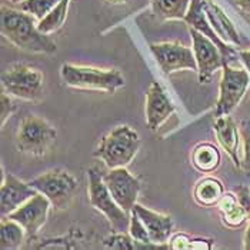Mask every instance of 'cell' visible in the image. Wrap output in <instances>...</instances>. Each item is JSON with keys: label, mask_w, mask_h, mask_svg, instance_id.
Here are the masks:
<instances>
[{"label": "cell", "mask_w": 250, "mask_h": 250, "mask_svg": "<svg viewBox=\"0 0 250 250\" xmlns=\"http://www.w3.org/2000/svg\"><path fill=\"white\" fill-rule=\"evenodd\" d=\"M1 35L13 43L16 47L30 53H46L52 55L58 50L56 43L39 30L36 19L20 10L12 7H1Z\"/></svg>", "instance_id": "1"}, {"label": "cell", "mask_w": 250, "mask_h": 250, "mask_svg": "<svg viewBox=\"0 0 250 250\" xmlns=\"http://www.w3.org/2000/svg\"><path fill=\"white\" fill-rule=\"evenodd\" d=\"M140 136L127 125L117 126L100 139L97 149L93 152L109 169L126 167L140 149Z\"/></svg>", "instance_id": "2"}, {"label": "cell", "mask_w": 250, "mask_h": 250, "mask_svg": "<svg viewBox=\"0 0 250 250\" xmlns=\"http://www.w3.org/2000/svg\"><path fill=\"white\" fill-rule=\"evenodd\" d=\"M60 76L66 86L77 90H99L115 93L125 87V76L117 69H99L92 66H77L64 63L60 67Z\"/></svg>", "instance_id": "3"}, {"label": "cell", "mask_w": 250, "mask_h": 250, "mask_svg": "<svg viewBox=\"0 0 250 250\" xmlns=\"http://www.w3.org/2000/svg\"><path fill=\"white\" fill-rule=\"evenodd\" d=\"M87 183L90 205L106 216V219L112 225L113 231H129L130 213L123 210L116 203L103 180V173L97 166H93L87 170Z\"/></svg>", "instance_id": "4"}, {"label": "cell", "mask_w": 250, "mask_h": 250, "mask_svg": "<svg viewBox=\"0 0 250 250\" xmlns=\"http://www.w3.org/2000/svg\"><path fill=\"white\" fill-rule=\"evenodd\" d=\"M58 130L43 117L27 115L21 119L16 135L18 150L29 156H44L53 146Z\"/></svg>", "instance_id": "5"}, {"label": "cell", "mask_w": 250, "mask_h": 250, "mask_svg": "<svg viewBox=\"0 0 250 250\" xmlns=\"http://www.w3.org/2000/svg\"><path fill=\"white\" fill-rule=\"evenodd\" d=\"M29 185L44 194L58 210H66L75 200L79 183L76 177L64 169H53L32 179Z\"/></svg>", "instance_id": "6"}, {"label": "cell", "mask_w": 250, "mask_h": 250, "mask_svg": "<svg viewBox=\"0 0 250 250\" xmlns=\"http://www.w3.org/2000/svg\"><path fill=\"white\" fill-rule=\"evenodd\" d=\"M1 87L10 96L27 102H38L43 96V73L26 63H15L1 73Z\"/></svg>", "instance_id": "7"}, {"label": "cell", "mask_w": 250, "mask_h": 250, "mask_svg": "<svg viewBox=\"0 0 250 250\" xmlns=\"http://www.w3.org/2000/svg\"><path fill=\"white\" fill-rule=\"evenodd\" d=\"M249 86L250 76L245 67H233L230 63H225L222 67L216 116L230 115L245 97Z\"/></svg>", "instance_id": "8"}, {"label": "cell", "mask_w": 250, "mask_h": 250, "mask_svg": "<svg viewBox=\"0 0 250 250\" xmlns=\"http://www.w3.org/2000/svg\"><path fill=\"white\" fill-rule=\"evenodd\" d=\"M150 50L165 75L186 69L197 72V63L193 49L185 44H180L177 42L152 43Z\"/></svg>", "instance_id": "9"}, {"label": "cell", "mask_w": 250, "mask_h": 250, "mask_svg": "<svg viewBox=\"0 0 250 250\" xmlns=\"http://www.w3.org/2000/svg\"><path fill=\"white\" fill-rule=\"evenodd\" d=\"M103 180L116 203L127 213L132 212L142 189L139 179L126 167H116L103 174Z\"/></svg>", "instance_id": "10"}, {"label": "cell", "mask_w": 250, "mask_h": 250, "mask_svg": "<svg viewBox=\"0 0 250 250\" xmlns=\"http://www.w3.org/2000/svg\"><path fill=\"white\" fill-rule=\"evenodd\" d=\"M193 42V53L197 63V73L200 83H210L213 75L223 67L225 60L219 47L208 36L189 27Z\"/></svg>", "instance_id": "11"}, {"label": "cell", "mask_w": 250, "mask_h": 250, "mask_svg": "<svg viewBox=\"0 0 250 250\" xmlns=\"http://www.w3.org/2000/svg\"><path fill=\"white\" fill-rule=\"evenodd\" d=\"M50 206H52L50 200L44 194L38 192L26 203H23L15 212L7 216L23 226L27 237H35L39 230L46 225Z\"/></svg>", "instance_id": "12"}, {"label": "cell", "mask_w": 250, "mask_h": 250, "mask_svg": "<svg viewBox=\"0 0 250 250\" xmlns=\"http://www.w3.org/2000/svg\"><path fill=\"white\" fill-rule=\"evenodd\" d=\"M185 21L189 27L196 29L197 32L203 33L205 36L212 40L213 43L219 47L225 63H230L233 59L239 58V52H236L231 46L226 42H223L213 29L212 23L208 19V15L205 12V0H190V6L188 10V15L185 18Z\"/></svg>", "instance_id": "13"}, {"label": "cell", "mask_w": 250, "mask_h": 250, "mask_svg": "<svg viewBox=\"0 0 250 250\" xmlns=\"http://www.w3.org/2000/svg\"><path fill=\"white\" fill-rule=\"evenodd\" d=\"M3 170V169H1ZM38 193L29 182H21L12 173L1 174V189H0V212L1 216H7L15 212L23 203Z\"/></svg>", "instance_id": "14"}, {"label": "cell", "mask_w": 250, "mask_h": 250, "mask_svg": "<svg viewBox=\"0 0 250 250\" xmlns=\"http://www.w3.org/2000/svg\"><path fill=\"white\" fill-rule=\"evenodd\" d=\"M174 104L160 83L152 82L146 92V123L147 127L156 132L174 113Z\"/></svg>", "instance_id": "15"}, {"label": "cell", "mask_w": 250, "mask_h": 250, "mask_svg": "<svg viewBox=\"0 0 250 250\" xmlns=\"http://www.w3.org/2000/svg\"><path fill=\"white\" fill-rule=\"evenodd\" d=\"M135 209L142 222L145 223L146 229L149 231L150 240L154 245L162 246L163 249H169V239L173 230V219L170 214H163L150 210L139 203L135 205Z\"/></svg>", "instance_id": "16"}, {"label": "cell", "mask_w": 250, "mask_h": 250, "mask_svg": "<svg viewBox=\"0 0 250 250\" xmlns=\"http://www.w3.org/2000/svg\"><path fill=\"white\" fill-rule=\"evenodd\" d=\"M213 129H214L216 139H217L220 147L230 157L234 167L240 170L242 160L239 159V143H240L242 136H240V130H239L237 125L234 123L233 117L229 115L216 116Z\"/></svg>", "instance_id": "17"}, {"label": "cell", "mask_w": 250, "mask_h": 250, "mask_svg": "<svg viewBox=\"0 0 250 250\" xmlns=\"http://www.w3.org/2000/svg\"><path fill=\"white\" fill-rule=\"evenodd\" d=\"M222 223L229 229H240L249 222V213L240 203L237 194L233 192H225L220 202L217 203Z\"/></svg>", "instance_id": "18"}, {"label": "cell", "mask_w": 250, "mask_h": 250, "mask_svg": "<svg viewBox=\"0 0 250 250\" xmlns=\"http://www.w3.org/2000/svg\"><path fill=\"white\" fill-rule=\"evenodd\" d=\"M205 12L208 15L209 21L212 23L213 29L219 35V38L226 43L240 46V38L237 30L234 29L230 19L225 15V12L217 4H214L210 0H205Z\"/></svg>", "instance_id": "19"}, {"label": "cell", "mask_w": 250, "mask_h": 250, "mask_svg": "<svg viewBox=\"0 0 250 250\" xmlns=\"http://www.w3.org/2000/svg\"><path fill=\"white\" fill-rule=\"evenodd\" d=\"M223 194H225L223 183L213 176H206L197 180L193 189V199L202 208L216 206L220 202Z\"/></svg>", "instance_id": "20"}, {"label": "cell", "mask_w": 250, "mask_h": 250, "mask_svg": "<svg viewBox=\"0 0 250 250\" xmlns=\"http://www.w3.org/2000/svg\"><path fill=\"white\" fill-rule=\"evenodd\" d=\"M222 163L220 150L212 143H199L192 150L193 167L202 173H213Z\"/></svg>", "instance_id": "21"}, {"label": "cell", "mask_w": 250, "mask_h": 250, "mask_svg": "<svg viewBox=\"0 0 250 250\" xmlns=\"http://www.w3.org/2000/svg\"><path fill=\"white\" fill-rule=\"evenodd\" d=\"M26 230L16 220L10 219L9 216H1L0 223V249L1 250H16L21 248Z\"/></svg>", "instance_id": "22"}, {"label": "cell", "mask_w": 250, "mask_h": 250, "mask_svg": "<svg viewBox=\"0 0 250 250\" xmlns=\"http://www.w3.org/2000/svg\"><path fill=\"white\" fill-rule=\"evenodd\" d=\"M190 0H150L153 15L160 20H185Z\"/></svg>", "instance_id": "23"}, {"label": "cell", "mask_w": 250, "mask_h": 250, "mask_svg": "<svg viewBox=\"0 0 250 250\" xmlns=\"http://www.w3.org/2000/svg\"><path fill=\"white\" fill-rule=\"evenodd\" d=\"M72 0H60L58 4L55 6V9L38 23L39 30L44 35H52L55 32H58L59 29L64 24L66 18H67V12H69V6H70Z\"/></svg>", "instance_id": "24"}, {"label": "cell", "mask_w": 250, "mask_h": 250, "mask_svg": "<svg viewBox=\"0 0 250 250\" xmlns=\"http://www.w3.org/2000/svg\"><path fill=\"white\" fill-rule=\"evenodd\" d=\"M169 249L173 250H210L214 240L209 237H197L188 233H176L169 240Z\"/></svg>", "instance_id": "25"}, {"label": "cell", "mask_w": 250, "mask_h": 250, "mask_svg": "<svg viewBox=\"0 0 250 250\" xmlns=\"http://www.w3.org/2000/svg\"><path fill=\"white\" fill-rule=\"evenodd\" d=\"M129 233L130 236L137 242V248L139 249H163L159 245H154L150 240L149 231L146 229L145 223L142 222V219L139 217V214L135 209H132L130 212V225H129Z\"/></svg>", "instance_id": "26"}, {"label": "cell", "mask_w": 250, "mask_h": 250, "mask_svg": "<svg viewBox=\"0 0 250 250\" xmlns=\"http://www.w3.org/2000/svg\"><path fill=\"white\" fill-rule=\"evenodd\" d=\"M59 1L60 0H23L18 6L20 10L32 15L38 21H40L55 9Z\"/></svg>", "instance_id": "27"}, {"label": "cell", "mask_w": 250, "mask_h": 250, "mask_svg": "<svg viewBox=\"0 0 250 250\" xmlns=\"http://www.w3.org/2000/svg\"><path fill=\"white\" fill-rule=\"evenodd\" d=\"M103 246L107 249L115 250H135L137 248V242L130 236V233L127 231H115L112 236L103 239Z\"/></svg>", "instance_id": "28"}, {"label": "cell", "mask_w": 250, "mask_h": 250, "mask_svg": "<svg viewBox=\"0 0 250 250\" xmlns=\"http://www.w3.org/2000/svg\"><path fill=\"white\" fill-rule=\"evenodd\" d=\"M239 130L243 140V159L240 163V170L250 174V117L240 122Z\"/></svg>", "instance_id": "29"}, {"label": "cell", "mask_w": 250, "mask_h": 250, "mask_svg": "<svg viewBox=\"0 0 250 250\" xmlns=\"http://www.w3.org/2000/svg\"><path fill=\"white\" fill-rule=\"evenodd\" d=\"M15 103L13 100L10 99L9 93H6L4 90L1 92V96H0V125L4 126L6 120L12 116V113L15 112Z\"/></svg>", "instance_id": "30"}, {"label": "cell", "mask_w": 250, "mask_h": 250, "mask_svg": "<svg viewBox=\"0 0 250 250\" xmlns=\"http://www.w3.org/2000/svg\"><path fill=\"white\" fill-rule=\"evenodd\" d=\"M236 194H237L240 203L243 205V208L246 209V212L249 213L250 217V188L242 185V186H239V188L236 189Z\"/></svg>", "instance_id": "31"}, {"label": "cell", "mask_w": 250, "mask_h": 250, "mask_svg": "<svg viewBox=\"0 0 250 250\" xmlns=\"http://www.w3.org/2000/svg\"><path fill=\"white\" fill-rule=\"evenodd\" d=\"M239 59L243 63V67L248 70V73H249L250 76V49L249 50H240L239 52Z\"/></svg>", "instance_id": "32"}, {"label": "cell", "mask_w": 250, "mask_h": 250, "mask_svg": "<svg viewBox=\"0 0 250 250\" xmlns=\"http://www.w3.org/2000/svg\"><path fill=\"white\" fill-rule=\"evenodd\" d=\"M236 6L246 15H250V0H234Z\"/></svg>", "instance_id": "33"}, {"label": "cell", "mask_w": 250, "mask_h": 250, "mask_svg": "<svg viewBox=\"0 0 250 250\" xmlns=\"http://www.w3.org/2000/svg\"><path fill=\"white\" fill-rule=\"evenodd\" d=\"M243 249L250 250V219L245 230V236H243Z\"/></svg>", "instance_id": "34"}, {"label": "cell", "mask_w": 250, "mask_h": 250, "mask_svg": "<svg viewBox=\"0 0 250 250\" xmlns=\"http://www.w3.org/2000/svg\"><path fill=\"white\" fill-rule=\"evenodd\" d=\"M106 1H109V3H112V4H125V3H127L129 0H106Z\"/></svg>", "instance_id": "35"}, {"label": "cell", "mask_w": 250, "mask_h": 250, "mask_svg": "<svg viewBox=\"0 0 250 250\" xmlns=\"http://www.w3.org/2000/svg\"><path fill=\"white\" fill-rule=\"evenodd\" d=\"M12 3H15V4H19V3H21L23 0H10Z\"/></svg>", "instance_id": "36"}]
</instances>
